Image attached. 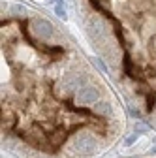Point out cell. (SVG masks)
<instances>
[{
  "label": "cell",
  "instance_id": "6da1fadb",
  "mask_svg": "<svg viewBox=\"0 0 156 158\" xmlns=\"http://www.w3.org/2000/svg\"><path fill=\"white\" fill-rule=\"evenodd\" d=\"M73 151L77 152V154H81V156H92V154H96L98 152V149H100V145H98V141L94 139V135L92 134H77L75 137H73Z\"/></svg>",
  "mask_w": 156,
  "mask_h": 158
},
{
  "label": "cell",
  "instance_id": "7a4b0ae2",
  "mask_svg": "<svg viewBox=\"0 0 156 158\" xmlns=\"http://www.w3.org/2000/svg\"><path fill=\"white\" fill-rule=\"evenodd\" d=\"M83 85H85V77L77 75V73H64V77L60 79V83H58L60 90H64V92L79 90V89H83Z\"/></svg>",
  "mask_w": 156,
  "mask_h": 158
},
{
  "label": "cell",
  "instance_id": "3957f363",
  "mask_svg": "<svg viewBox=\"0 0 156 158\" xmlns=\"http://www.w3.org/2000/svg\"><path fill=\"white\" fill-rule=\"evenodd\" d=\"M75 102L79 106H96L98 104V90L94 87H83L75 92Z\"/></svg>",
  "mask_w": 156,
  "mask_h": 158
},
{
  "label": "cell",
  "instance_id": "277c9868",
  "mask_svg": "<svg viewBox=\"0 0 156 158\" xmlns=\"http://www.w3.org/2000/svg\"><path fill=\"white\" fill-rule=\"evenodd\" d=\"M30 27H32V32L42 40H47L53 36V25L49 21H45V19H34Z\"/></svg>",
  "mask_w": 156,
  "mask_h": 158
},
{
  "label": "cell",
  "instance_id": "5b68a950",
  "mask_svg": "<svg viewBox=\"0 0 156 158\" xmlns=\"http://www.w3.org/2000/svg\"><path fill=\"white\" fill-rule=\"evenodd\" d=\"M88 34H90V38L94 40V42H102V40L105 38V34H107L105 23L98 21V19H92V21L88 23Z\"/></svg>",
  "mask_w": 156,
  "mask_h": 158
},
{
  "label": "cell",
  "instance_id": "8992f818",
  "mask_svg": "<svg viewBox=\"0 0 156 158\" xmlns=\"http://www.w3.org/2000/svg\"><path fill=\"white\" fill-rule=\"evenodd\" d=\"M94 111L98 113V115H102V117H109V115L113 113V107H111V104H109V102H105V100H100L98 104L94 106Z\"/></svg>",
  "mask_w": 156,
  "mask_h": 158
},
{
  "label": "cell",
  "instance_id": "52a82bcc",
  "mask_svg": "<svg viewBox=\"0 0 156 158\" xmlns=\"http://www.w3.org/2000/svg\"><path fill=\"white\" fill-rule=\"evenodd\" d=\"M55 11H56V15L60 17V19H66V13H64V10H62V6H56L55 8Z\"/></svg>",
  "mask_w": 156,
  "mask_h": 158
},
{
  "label": "cell",
  "instance_id": "ba28073f",
  "mask_svg": "<svg viewBox=\"0 0 156 158\" xmlns=\"http://www.w3.org/2000/svg\"><path fill=\"white\" fill-rule=\"evenodd\" d=\"M11 11H13V13H23V11H25V8H23V6L13 4V6H11Z\"/></svg>",
  "mask_w": 156,
  "mask_h": 158
},
{
  "label": "cell",
  "instance_id": "9c48e42d",
  "mask_svg": "<svg viewBox=\"0 0 156 158\" xmlns=\"http://www.w3.org/2000/svg\"><path fill=\"white\" fill-rule=\"evenodd\" d=\"M135 137H138V135H135V134H133V135H128L126 139H124V145H132V143L135 141Z\"/></svg>",
  "mask_w": 156,
  "mask_h": 158
},
{
  "label": "cell",
  "instance_id": "30bf717a",
  "mask_svg": "<svg viewBox=\"0 0 156 158\" xmlns=\"http://www.w3.org/2000/svg\"><path fill=\"white\" fill-rule=\"evenodd\" d=\"M135 130H138V132H147V126H145V124H139V123H138V124H135Z\"/></svg>",
  "mask_w": 156,
  "mask_h": 158
},
{
  "label": "cell",
  "instance_id": "8fae6325",
  "mask_svg": "<svg viewBox=\"0 0 156 158\" xmlns=\"http://www.w3.org/2000/svg\"><path fill=\"white\" fill-rule=\"evenodd\" d=\"M152 151H154V152H156V147H154V149H152Z\"/></svg>",
  "mask_w": 156,
  "mask_h": 158
}]
</instances>
